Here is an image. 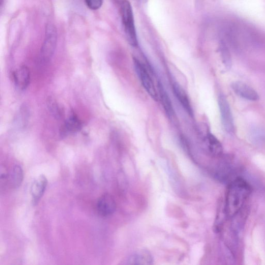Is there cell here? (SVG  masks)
I'll list each match as a JSON object with an SVG mask.
<instances>
[{"label":"cell","mask_w":265,"mask_h":265,"mask_svg":"<svg viewBox=\"0 0 265 265\" xmlns=\"http://www.w3.org/2000/svg\"><path fill=\"white\" fill-rule=\"evenodd\" d=\"M86 6L93 10L99 9L102 6L103 0H85Z\"/></svg>","instance_id":"obj_18"},{"label":"cell","mask_w":265,"mask_h":265,"mask_svg":"<svg viewBox=\"0 0 265 265\" xmlns=\"http://www.w3.org/2000/svg\"><path fill=\"white\" fill-rule=\"evenodd\" d=\"M135 71L145 91L155 100L158 99L154 81L145 66L137 58H133Z\"/></svg>","instance_id":"obj_3"},{"label":"cell","mask_w":265,"mask_h":265,"mask_svg":"<svg viewBox=\"0 0 265 265\" xmlns=\"http://www.w3.org/2000/svg\"><path fill=\"white\" fill-rule=\"evenodd\" d=\"M222 55L223 63L227 69H230L231 67L232 61L230 53L225 45L222 46Z\"/></svg>","instance_id":"obj_17"},{"label":"cell","mask_w":265,"mask_h":265,"mask_svg":"<svg viewBox=\"0 0 265 265\" xmlns=\"http://www.w3.org/2000/svg\"><path fill=\"white\" fill-rule=\"evenodd\" d=\"M82 123L78 116L73 113L62 126L61 129V135L67 136L70 134L80 131L82 128Z\"/></svg>","instance_id":"obj_9"},{"label":"cell","mask_w":265,"mask_h":265,"mask_svg":"<svg viewBox=\"0 0 265 265\" xmlns=\"http://www.w3.org/2000/svg\"><path fill=\"white\" fill-rule=\"evenodd\" d=\"M205 145L208 152L211 156L219 158L222 155L223 152L222 145L213 134L209 133L206 136Z\"/></svg>","instance_id":"obj_12"},{"label":"cell","mask_w":265,"mask_h":265,"mask_svg":"<svg viewBox=\"0 0 265 265\" xmlns=\"http://www.w3.org/2000/svg\"><path fill=\"white\" fill-rule=\"evenodd\" d=\"M10 181L12 187L14 188H19L23 181V172L21 167L15 165L10 173Z\"/></svg>","instance_id":"obj_15"},{"label":"cell","mask_w":265,"mask_h":265,"mask_svg":"<svg viewBox=\"0 0 265 265\" xmlns=\"http://www.w3.org/2000/svg\"><path fill=\"white\" fill-rule=\"evenodd\" d=\"M153 257L148 250L141 249L132 254L127 260L129 264H151L153 263Z\"/></svg>","instance_id":"obj_10"},{"label":"cell","mask_w":265,"mask_h":265,"mask_svg":"<svg viewBox=\"0 0 265 265\" xmlns=\"http://www.w3.org/2000/svg\"><path fill=\"white\" fill-rule=\"evenodd\" d=\"M172 90L174 95L179 100L183 108L191 116L193 115V110L189 97L183 88L178 83L172 84Z\"/></svg>","instance_id":"obj_11"},{"label":"cell","mask_w":265,"mask_h":265,"mask_svg":"<svg viewBox=\"0 0 265 265\" xmlns=\"http://www.w3.org/2000/svg\"><path fill=\"white\" fill-rule=\"evenodd\" d=\"M218 104L223 126L228 133L232 134L234 132L232 114L229 103L224 95H219Z\"/></svg>","instance_id":"obj_5"},{"label":"cell","mask_w":265,"mask_h":265,"mask_svg":"<svg viewBox=\"0 0 265 265\" xmlns=\"http://www.w3.org/2000/svg\"><path fill=\"white\" fill-rule=\"evenodd\" d=\"M116 205L113 197L108 193L102 195L98 200L97 209L102 216H112L115 212Z\"/></svg>","instance_id":"obj_6"},{"label":"cell","mask_w":265,"mask_h":265,"mask_svg":"<svg viewBox=\"0 0 265 265\" xmlns=\"http://www.w3.org/2000/svg\"><path fill=\"white\" fill-rule=\"evenodd\" d=\"M47 106L50 113L56 119L60 120L63 115V110L56 101L52 98L47 100Z\"/></svg>","instance_id":"obj_16"},{"label":"cell","mask_w":265,"mask_h":265,"mask_svg":"<svg viewBox=\"0 0 265 265\" xmlns=\"http://www.w3.org/2000/svg\"><path fill=\"white\" fill-rule=\"evenodd\" d=\"M15 85L20 91H24L31 80V73L28 68L23 66L13 72L12 75Z\"/></svg>","instance_id":"obj_8"},{"label":"cell","mask_w":265,"mask_h":265,"mask_svg":"<svg viewBox=\"0 0 265 265\" xmlns=\"http://www.w3.org/2000/svg\"><path fill=\"white\" fill-rule=\"evenodd\" d=\"M231 87L234 93L240 97L251 101H257L259 96L252 87L242 81H235Z\"/></svg>","instance_id":"obj_7"},{"label":"cell","mask_w":265,"mask_h":265,"mask_svg":"<svg viewBox=\"0 0 265 265\" xmlns=\"http://www.w3.org/2000/svg\"><path fill=\"white\" fill-rule=\"evenodd\" d=\"M57 35L56 29L51 24L47 26L45 39L42 47L41 56L43 62H48L52 57L56 44Z\"/></svg>","instance_id":"obj_4"},{"label":"cell","mask_w":265,"mask_h":265,"mask_svg":"<svg viewBox=\"0 0 265 265\" xmlns=\"http://www.w3.org/2000/svg\"><path fill=\"white\" fill-rule=\"evenodd\" d=\"M252 191L250 184L241 176L229 183L224 203L228 219L233 218L240 213Z\"/></svg>","instance_id":"obj_1"},{"label":"cell","mask_w":265,"mask_h":265,"mask_svg":"<svg viewBox=\"0 0 265 265\" xmlns=\"http://www.w3.org/2000/svg\"><path fill=\"white\" fill-rule=\"evenodd\" d=\"M121 12L127 39L130 45L138 46L137 33L132 8L128 0H122Z\"/></svg>","instance_id":"obj_2"},{"label":"cell","mask_w":265,"mask_h":265,"mask_svg":"<svg viewBox=\"0 0 265 265\" xmlns=\"http://www.w3.org/2000/svg\"><path fill=\"white\" fill-rule=\"evenodd\" d=\"M48 184L47 180L44 174L40 175L32 184L31 193L34 203H37L42 197Z\"/></svg>","instance_id":"obj_13"},{"label":"cell","mask_w":265,"mask_h":265,"mask_svg":"<svg viewBox=\"0 0 265 265\" xmlns=\"http://www.w3.org/2000/svg\"><path fill=\"white\" fill-rule=\"evenodd\" d=\"M158 87L163 107L169 119H172L174 115V111L171 100L161 82L158 83Z\"/></svg>","instance_id":"obj_14"}]
</instances>
